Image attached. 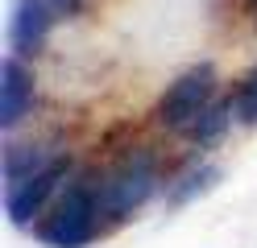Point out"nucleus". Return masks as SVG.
Returning a JSON list of instances; mask_svg holds the SVG:
<instances>
[{
  "mask_svg": "<svg viewBox=\"0 0 257 248\" xmlns=\"http://www.w3.org/2000/svg\"><path fill=\"white\" fill-rule=\"evenodd\" d=\"M108 231L100 215V165L75 170L50 211L34 223V236L46 248H91Z\"/></svg>",
  "mask_w": 257,
  "mask_h": 248,
  "instance_id": "nucleus-1",
  "label": "nucleus"
},
{
  "mask_svg": "<svg viewBox=\"0 0 257 248\" xmlns=\"http://www.w3.org/2000/svg\"><path fill=\"white\" fill-rule=\"evenodd\" d=\"M158 190H166L162 157H158L150 145L120 149V153L100 170V215H104V223L108 227L128 223Z\"/></svg>",
  "mask_w": 257,
  "mask_h": 248,
  "instance_id": "nucleus-2",
  "label": "nucleus"
},
{
  "mask_svg": "<svg viewBox=\"0 0 257 248\" xmlns=\"http://www.w3.org/2000/svg\"><path fill=\"white\" fill-rule=\"evenodd\" d=\"M79 170V165L71 161V149L67 153H58L54 161H46L42 170L25 174L17 182H5V211L9 219L17 227H34L46 211H50V203L62 194V186L71 182V174Z\"/></svg>",
  "mask_w": 257,
  "mask_h": 248,
  "instance_id": "nucleus-3",
  "label": "nucleus"
},
{
  "mask_svg": "<svg viewBox=\"0 0 257 248\" xmlns=\"http://www.w3.org/2000/svg\"><path fill=\"white\" fill-rule=\"evenodd\" d=\"M220 95V75H216V66L212 62H195V66H187V71L179 79H170L166 83V91L162 99H158V124H162L166 132H183L191 128L203 116V108L212 104V99Z\"/></svg>",
  "mask_w": 257,
  "mask_h": 248,
  "instance_id": "nucleus-4",
  "label": "nucleus"
},
{
  "mask_svg": "<svg viewBox=\"0 0 257 248\" xmlns=\"http://www.w3.org/2000/svg\"><path fill=\"white\" fill-rule=\"evenodd\" d=\"M38 112V75L29 58L5 54L0 58V132L13 137Z\"/></svg>",
  "mask_w": 257,
  "mask_h": 248,
  "instance_id": "nucleus-5",
  "label": "nucleus"
},
{
  "mask_svg": "<svg viewBox=\"0 0 257 248\" xmlns=\"http://www.w3.org/2000/svg\"><path fill=\"white\" fill-rule=\"evenodd\" d=\"M58 25V13L46 0H13L9 17V54L17 58H38L50 46V33Z\"/></svg>",
  "mask_w": 257,
  "mask_h": 248,
  "instance_id": "nucleus-6",
  "label": "nucleus"
},
{
  "mask_svg": "<svg viewBox=\"0 0 257 248\" xmlns=\"http://www.w3.org/2000/svg\"><path fill=\"white\" fill-rule=\"evenodd\" d=\"M58 153H67V145H58L50 137H42V141H5V149H0V174H5V182H17L25 174H34L42 170L46 161H54Z\"/></svg>",
  "mask_w": 257,
  "mask_h": 248,
  "instance_id": "nucleus-7",
  "label": "nucleus"
},
{
  "mask_svg": "<svg viewBox=\"0 0 257 248\" xmlns=\"http://www.w3.org/2000/svg\"><path fill=\"white\" fill-rule=\"evenodd\" d=\"M224 178V170L216 161H191V165H183L174 178H166V190H162V198H166V207L170 211H179V207H187V203H195V198H203L207 190H216V182Z\"/></svg>",
  "mask_w": 257,
  "mask_h": 248,
  "instance_id": "nucleus-8",
  "label": "nucleus"
},
{
  "mask_svg": "<svg viewBox=\"0 0 257 248\" xmlns=\"http://www.w3.org/2000/svg\"><path fill=\"white\" fill-rule=\"evenodd\" d=\"M232 120H236V112H232V95H216L212 104L203 108L199 120L183 132V141H187L191 149H199V153H207V149H216L224 137H228Z\"/></svg>",
  "mask_w": 257,
  "mask_h": 248,
  "instance_id": "nucleus-9",
  "label": "nucleus"
},
{
  "mask_svg": "<svg viewBox=\"0 0 257 248\" xmlns=\"http://www.w3.org/2000/svg\"><path fill=\"white\" fill-rule=\"evenodd\" d=\"M232 112H236V124H245V128L257 124V66L236 83V91H232Z\"/></svg>",
  "mask_w": 257,
  "mask_h": 248,
  "instance_id": "nucleus-10",
  "label": "nucleus"
},
{
  "mask_svg": "<svg viewBox=\"0 0 257 248\" xmlns=\"http://www.w3.org/2000/svg\"><path fill=\"white\" fill-rule=\"evenodd\" d=\"M54 13H58V21H75V17H83L91 0H46Z\"/></svg>",
  "mask_w": 257,
  "mask_h": 248,
  "instance_id": "nucleus-11",
  "label": "nucleus"
},
{
  "mask_svg": "<svg viewBox=\"0 0 257 248\" xmlns=\"http://www.w3.org/2000/svg\"><path fill=\"white\" fill-rule=\"evenodd\" d=\"M249 9H253V21H257V0H249Z\"/></svg>",
  "mask_w": 257,
  "mask_h": 248,
  "instance_id": "nucleus-12",
  "label": "nucleus"
}]
</instances>
